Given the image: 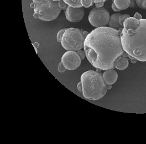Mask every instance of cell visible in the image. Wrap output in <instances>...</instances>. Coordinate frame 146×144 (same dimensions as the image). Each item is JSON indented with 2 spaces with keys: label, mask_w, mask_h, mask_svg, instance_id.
<instances>
[{
  "label": "cell",
  "mask_w": 146,
  "mask_h": 144,
  "mask_svg": "<svg viewBox=\"0 0 146 144\" xmlns=\"http://www.w3.org/2000/svg\"><path fill=\"white\" fill-rule=\"evenodd\" d=\"M33 1V2L35 4V5H37V4H39L40 3H41L43 0H32Z\"/></svg>",
  "instance_id": "cell-28"
},
{
  "label": "cell",
  "mask_w": 146,
  "mask_h": 144,
  "mask_svg": "<svg viewBox=\"0 0 146 144\" xmlns=\"http://www.w3.org/2000/svg\"><path fill=\"white\" fill-rule=\"evenodd\" d=\"M130 5H129V8H134L135 7V2H136V0H130Z\"/></svg>",
  "instance_id": "cell-23"
},
{
  "label": "cell",
  "mask_w": 146,
  "mask_h": 144,
  "mask_svg": "<svg viewBox=\"0 0 146 144\" xmlns=\"http://www.w3.org/2000/svg\"><path fill=\"white\" fill-rule=\"evenodd\" d=\"M32 44H33V46H34V47L35 48V50H36V52L37 53V52H38L37 48H38L39 47V43H33Z\"/></svg>",
  "instance_id": "cell-25"
},
{
  "label": "cell",
  "mask_w": 146,
  "mask_h": 144,
  "mask_svg": "<svg viewBox=\"0 0 146 144\" xmlns=\"http://www.w3.org/2000/svg\"><path fill=\"white\" fill-rule=\"evenodd\" d=\"M96 7L97 8H100V7H103L104 6V2H99L97 3H95Z\"/></svg>",
  "instance_id": "cell-24"
},
{
  "label": "cell",
  "mask_w": 146,
  "mask_h": 144,
  "mask_svg": "<svg viewBox=\"0 0 146 144\" xmlns=\"http://www.w3.org/2000/svg\"><path fill=\"white\" fill-rule=\"evenodd\" d=\"M89 33L78 28L66 29L61 41V45L67 51H77L84 48L85 38Z\"/></svg>",
  "instance_id": "cell-5"
},
{
  "label": "cell",
  "mask_w": 146,
  "mask_h": 144,
  "mask_svg": "<svg viewBox=\"0 0 146 144\" xmlns=\"http://www.w3.org/2000/svg\"><path fill=\"white\" fill-rule=\"evenodd\" d=\"M53 1H55V2H58V1H60V0H53Z\"/></svg>",
  "instance_id": "cell-30"
},
{
  "label": "cell",
  "mask_w": 146,
  "mask_h": 144,
  "mask_svg": "<svg viewBox=\"0 0 146 144\" xmlns=\"http://www.w3.org/2000/svg\"><path fill=\"white\" fill-rule=\"evenodd\" d=\"M122 29L96 27L86 36L84 51L88 60L95 68L103 71L115 68L116 61L125 52L121 40Z\"/></svg>",
  "instance_id": "cell-1"
},
{
  "label": "cell",
  "mask_w": 146,
  "mask_h": 144,
  "mask_svg": "<svg viewBox=\"0 0 146 144\" xmlns=\"http://www.w3.org/2000/svg\"><path fill=\"white\" fill-rule=\"evenodd\" d=\"M129 65V61L127 57L120 56L115 63V67L119 71L126 69Z\"/></svg>",
  "instance_id": "cell-11"
},
{
  "label": "cell",
  "mask_w": 146,
  "mask_h": 144,
  "mask_svg": "<svg viewBox=\"0 0 146 144\" xmlns=\"http://www.w3.org/2000/svg\"><path fill=\"white\" fill-rule=\"evenodd\" d=\"M61 62L67 70L73 71L80 67L82 60L76 51H68L63 55Z\"/></svg>",
  "instance_id": "cell-7"
},
{
  "label": "cell",
  "mask_w": 146,
  "mask_h": 144,
  "mask_svg": "<svg viewBox=\"0 0 146 144\" xmlns=\"http://www.w3.org/2000/svg\"><path fill=\"white\" fill-rule=\"evenodd\" d=\"M121 13H115L110 16L109 23L108 24L109 27L115 29L117 30L122 29L123 27L120 25L119 23V18L121 16Z\"/></svg>",
  "instance_id": "cell-10"
},
{
  "label": "cell",
  "mask_w": 146,
  "mask_h": 144,
  "mask_svg": "<svg viewBox=\"0 0 146 144\" xmlns=\"http://www.w3.org/2000/svg\"><path fill=\"white\" fill-rule=\"evenodd\" d=\"M64 2L69 6L72 7H82L81 0H64Z\"/></svg>",
  "instance_id": "cell-13"
},
{
  "label": "cell",
  "mask_w": 146,
  "mask_h": 144,
  "mask_svg": "<svg viewBox=\"0 0 146 144\" xmlns=\"http://www.w3.org/2000/svg\"><path fill=\"white\" fill-rule=\"evenodd\" d=\"M128 56L129 57V58L131 59V62H132V63H135L137 61V60L136 59H135V58H133V57H131V56H129V55H128Z\"/></svg>",
  "instance_id": "cell-29"
},
{
  "label": "cell",
  "mask_w": 146,
  "mask_h": 144,
  "mask_svg": "<svg viewBox=\"0 0 146 144\" xmlns=\"http://www.w3.org/2000/svg\"><path fill=\"white\" fill-rule=\"evenodd\" d=\"M58 6L59 7V8L61 10H65L66 9H67L68 7L69 6L65 2L64 0H60L58 2Z\"/></svg>",
  "instance_id": "cell-16"
},
{
  "label": "cell",
  "mask_w": 146,
  "mask_h": 144,
  "mask_svg": "<svg viewBox=\"0 0 146 144\" xmlns=\"http://www.w3.org/2000/svg\"><path fill=\"white\" fill-rule=\"evenodd\" d=\"M102 77L106 84L111 85L114 84L117 81L118 78V74L113 69H111L106 70L104 72Z\"/></svg>",
  "instance_id": "cell-9"
},
{
  "label": "cell",
  "mask_w": 146,
  "mask_h": 144,
  "mask_svg": "<svg viewBox=\"0 0 146 144\" xmlns=\"http://www.w3.org/2000/svg\"><path fill=\"white\" fill-rule=\"evenodd\" d=\"M113 2L121 10L127 9L131 3L130 0H113Z\"/></svg>",
  "instance_id": "cell-12"
},
{
  "label": "cell",
  "mask_w": 146,
  "mask_h": 144,
  "mask_svg": "<svg viewBox=\"0 0 146 144\" xmlns=\"http://www.w3.org/2000/svg\"><path fill=\"white\" fill-rule=\"evenodd\" d=\"M111 7H112V9H113V11H115V12H120V11H121V10H120V9H119L116 6V5H115V3H114L113 2L112 3Z\"/></svg>",
  "instance_id": "cell-21"
},
{
  "label": "cell",
  "mask_w": 146,
  "mask_h": 144,
  "mask_svg": "<svg viewBox=\"0 0 146 144\" xmlns=\"http://www.w3.org/2000/svg\"><path fill=\"white\" fill-rule=\"evenodd\" d=\"M146 1V0H136V3L137 4V6L139 7L140 9L142 8V5L143 1Z\"/></svg>",
  "instance_id": "cell-20"
},
{
  "label": "cell",
  "mask_w": 146,
  "mask_h": 144,
  "mask_svg": "<svg viewBox=\"0 0 146 144\" xmlns=\"http://www.w3.org/2000/svg\"><path fill=\"white\" fill-rule=\"evenodd\" d=\"M141 9L146 10V1H145L143 2L142 5V8H141Z\"/></svg>",
  "instance_id": "cell-26"
},
{
  "label": "cell",
  "mask_w": 146,
  "mask_h": 144,
  "mask_svg": "<svg viewBox=\"0 0 146 144\" xmlns=\"http://www.w3.org/2000/svg\"><path fill=\"white\" fill-rule=\"evenodd\" d=\"M81 4L82 7L85 8H89L94 4L93 0H81Z\"/></svg>",
  "instance_id": "cell-14"
},
{
  "label": "cell",
  "mask_w": 146,
  "mask_h": 144,
  "mask_svg": "<svg viewBox=\"0 0 146 144\" xmlns=\"http://www.w3.org/2000/svg\"><path fill=\"white\" fill-rule=\"evenodd\" d=\"M110 18L109 11L104 7H95L91 10L89 14V21L94 27H106L109 24Z\"/></svg>",
  "instance_id": "cell-6"
},
{
  "label": "cell",
  "mask_w": 146,
  "mask_h": 144,
  "mask_svg": "<svg viewBox=\"0 0 146 144\" xmlns=\"http://www.w3.org/2000/svg\"><path fill=\"white\" fill-rule=\"evenodd\" d=\"M131 17L129 15H128L127 14H121V16L119 17V23L120 24V25L123 27V24H124V22L125 21L126 19H127V18Z\"/></svg>",
  "instance_id": "cell-15"
},
{
  "label": "cell",
  "mask_w": 146,
  "mask_h": 144,
  "mask_svg": "<svg viewBox=\"0 0 146 144\" xmlns=\"http://www.w3.org/2000/svg\"><path fill=\"white\" fill-rule=\"evenodd\" d=\"M120 36L124 51L137 61L146 62V19H126Z\"/></svg>",
  "instance_id": "cell-2"
},
{
  "label": "cell",
  "mask_w": 146,
  "mask_h": 144,
  "mask_svg": "<svg viewBox=\"0 0 146 144\" xmlns=\"http://www.w3.org/2000/svg\"><path fill=\"white\" fill-rule=\"evenodd\" d=\"M65 17L66 19L71 22L78 23L82 21L85 16V10L82 7H72L68 6L65 10Z\"/></svg>",
  "instance_id": "cell-8"
},
{
  "label": "cell",
  "mask_w": 146,
  "mask_h": 144,
  "mask_svg": "<svg viewBox=\"0 0 146 144\" xmlns=\"http://www.w3.org/2000/svg\"><path fill=\"white\" fill-rule=\"evenodd\" d=\"M133 18H136V19H137L138 20H141V19H142V15H141V14H139V13L136 12V13L135 14V15H134V16H133Z\"/></svg>",
  "instance_id": "cell-22"
},
{
  "label": "cell",
  "mask_w": 146,
  "mask_h": 144,
  "mask_svg": "<svg viewBox=\"0 0 146 144\" xmlns=\"http://www.w3.org/2000/svg\"><path fill=\"white\" fill-rule=\"evenodd\" d=\"M77 88L85 99L96 101L106 95L107 85L100 73L94 71H86L82 73Z\"/></svg>",
  "instance_id": "cell-3"
},
{
  "label": "cell",
  "mask_w": 146,
  "mask_h": 144,
  "mask_svg": "<svg viewBox=\"0 0 146 144\" xmlns=\"http://www.w3.org/2000/svg\"><path fill=\"white\" fill-rule=\"evenodd\" d=\"M58 69V71L60 73H63L66 70V69L65 68V67H64L63 64L62 62H60V63H59Z\"/></svg>",
  "instance_id": "cell-18"
},
{
  "label": "cell",
  "mask_w": 146,
  "mask_h": 144,
  "mask_svg": "<svg viewBox=\"0 0 146 144\" xmlns=\"http://www.w3.org/2000/svg\"><path fill=\"white\" fill-rule=\"evenodd\" d=\"M76 52H77V54H78V55L79 56V57H80V58H81L82 60H84V59L86 57V54H85V51H82V50H79V51H77Z\"/></svg>",
  "instance_id": "cell-19"
},
{
  "label": "cell",
  "mask_w": 146,
  "mask_h": 144,
  "mask_svg": "<svg viewBox=\"0 0 146 144\" xmlns=\"http://www.w3.org/2000/svg\"><path fill=\"white\" fill-rule=\"evenodd\" d=\"M66 29H62L60 30L57 34V35H56V40H57V41L58 43H61V41H62V37L63 35L64 34V31H65Z\"/></svg>",
  "instance_id": "cell-17"
},
{
  "label": "cell",
  "mask_w": 146,
  "mask_h": 144,
  "mask_svg": "<svg viewBox=\"0 0 146 144\" xmlns=\"http://www.w3.org/2000/svg\"><path fill=\"white\" fill-rule=\"evenodd\" d=\"M30 7L34 9L33 17L44 22H50L58 18L61 12L58 2L53 0H43L37 5L33 2L30 4Z\"/></svg>",
  "instance_id": "cell-4"
},
{
  "label": "cell",
  "mask_w": 146,
  "mask_h": 144,
  "mask_svg": "<svg viewBox=\"0 0 146 144\" xmlns=\"http://www.w3.org/2000/svg\"><path fill=\"white\" fill-rule=\"evenodd\" d=\"M107 0H93L94 3H99V2H104V3Z\"/></svg>",
  "instance_id": "cell-27"
}]
</instances>
